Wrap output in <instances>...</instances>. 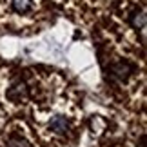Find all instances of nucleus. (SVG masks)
<instances>
[{
    "label": "nucleus",
    "mask_w": 147,
    "mask_h": 147,
    "mask_svg": "<svg viewBox=\"0 0 147 147\" xmlns=\"http://www.w3.org/2000/svg\"><path fill=\"white\" fill-rule=\"evenodd\" d=\"M133 71H134V65L129 64V62H125V60L115 62V64L109 67L111 76L115 78V80H118V82H125L127 78L133 75Z\"/></svg>",
    "instance_id": "nucleus-1"
},
{
    "label": "nucleus",
    "mask_w": 147,
    "mask_h": 147,
    "mask_svg": "<svg viewBox=\"0 0 147 147\" xmlns=\"http://www.w3.org/2000/svg\"><path fill=\"white\" fill-rule=\"evenodd\" d=\"M49 129L55 134H67L69 133V120L64 115H55L49 120Z\"/></svg>",
    "instance_id": "nucleus-2"
},
{
    "label": "nucleus",
    "mask_w": 147,
    "mask_h": 147,
    "mask_svg": "<svg viewBox=\"0 0 147 147\" xmlns=\"http://www.w3.org/2000/svg\"><path fill=\"white\" fill-rule=\"evenodd\" d=\"M129 24H131L134 29L144 31L145 29V13L144 9H134L131 15H129Z\"/></svg>",
    "instance_id": "nucleus-3"
},
{
    "label": "nucleus",
    "mask_w": 147,
    "mask_h": 147,
    "mask_svg": "<svg viewBox=\"0 0 147 147\" xmlns=\"http://www.w3.org/2000/svg\"><path fill=\"white\" fill-rule=\"evenodd\" d=\"M11 4H13V9L20 15L29 13L33 7V0H11Z\"/></svg>",
    "instance_id": "nucleus-4"
},
{
    "label": "nucleus",
    "mask_w": 147,
    "mask_h": 147,
    "mask_svg": "<svg viewBox=\"0 0 147 147\" xmlns=\"http://www.w3.org/2000/svg\"><path fill=\"white\" fill-rule=\"evenodd\" d=\"M5 147H31V145L24 136H20V134H11V136L5 140Z\"/></svg>",
    "instance_id": "nucleus-5"
}]
</instances>
